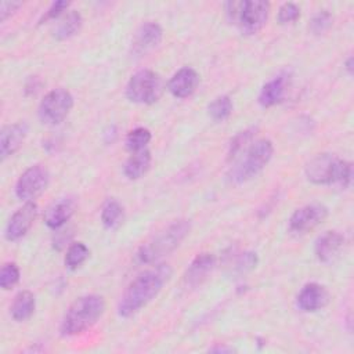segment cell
<instances>
[{
    "label": "cell",
    "instance_id": "9a60e30c",
    "mask_svg": "<svg viewBox=\"0 0 354 354\" xmlns=\"http://www.w3.org/2000/svg\"><path fill=\"white\" fill-rule=\"evenodd\" d=\"M28 136V124L17 122L7 124L0 131V158L1 160L14 155Z\"/></svg>",
    "mask_w": 354,
    "mask_h": 354
},
{
    "label": "cell",
    "instance_id": "2e32d148",
    "mask_svg": "<svg viewBox=\"0 0 354 354\" xmlns=\"http://www.w3.org/2000/svg\"><path fill=\"white\" fill-rule=\"evenodd\" d=\"M198 84L199 73L189 66H184L170 77L167 83V90L176 98H187L195 93Z\"/></svg>",
    "mask_w": 354,
    "mask_h": 354
},
{
    "label": "cell",
    "instance_id": "52a82bcc",
    "mask_svg": "<svg viewBox=\"0 0 354 354\" xmlns=\"http://www.w3.org/2000/svg\"><path fill=\"white\" fill-rule=\"evenodd\" d=\"M163 88L165 84L159 73L152 69H141L129 79L126 97L134 104L149 105L160 98Z\"/></svg>",
    "mask_w": 354,
    "mask_h": 354
},
{
    "label": "cell",
    "instance_id": "277c9868",
    "mask_svg": "<svg viewBox=\"0 0 354 354\" xmlns=\"http://www.w3.org/2000/svg\"><path fill=\"white\" fill-rule=\"evenodd\" d=\"M105 300L100 295H86L76 299L65 311L59 332L62 336H76L90 329L104 314Z\"/></svg>",
    "mask_w": 354,
    "mask_h": 354
},
{
    "label": "cell",
    "instance_id": "7402d4cb",
    "mask_svg": "<svg viewBox=\"0 0 354 354\" xmlns=\"http://www.w3.org/2000/svg\"><path fill=\"white\" fill-rule=\"evenodd\" d=\"M82 25H83L82 14L76 10H71L65 12L57 22V26L54 28V37L57 40H66L75 36L80 30Z\"/></svg>",
    "mask_w": 354,
    "mask_h": 354
},
{
    "label": "cell",
    "instance_id": "e0dca14e",
    "mask_svg": "<svg viewBox=\"0 0 354 354\" xmlns=\"http://www.w3.org/2000/svg\"><path fill=\"white\" fill-rule=\"evenodd\" d=\"M344 246V236L337 231H326L319 235L314 243L315 257L321 263L333 261Z\"/></svg>",
    "mask_w": 354,
    "mask_h": 354
},
{
    "label": "cell",
    "instance_id": "4dcf8cb0",
    "mask_svg": "<svg viewBox=\"0 0 354 354\" xmlns=\"http://www.w3.org/2000/svg\"><path fill=\"white\" fill-rule=\"evenodd\" d=\"M259 263V257L254 252H245L241 253L235 261V271L239 274H245L256 268Z\"/></svg>",
    "mask_w": 354,
    "mask_h": 354
},
{
    "label": "cell",
    "instance_id": "e575fe53",
    "mask_svg": "<svg viewBox=\"0 0 354 354\" xmlns=\"http://www.w3.org/2000/svg\"><path fill=\"white\" fill-rule=\"evenodd\" d=\"M344 69L346 72L351 76L353 75V71H354V59L353 57H348L346 61H344Z\"/></svg>",
    "mask_w": 354,
    "mask_h": 354
},
{
    "label": "cell",
    "instance_id": "5bb4252c",
    "mask_svg": "<svg viewBox=\"0 0 354 354\" xmlns=\"http://www.w3.org/2000/svg\"><path fill=\"white\" fill-rule=\"evenodd\" d=\"M328 301L329 293L326 288L317 282L306 283L296 297V304L299 310L304 313H315L324 308L328 304Z\"/></svg>",
    "mask_w": 354,
    "mask_h": 354
},
{
    "label": "cell",
    "instance_id": "7a4b0ae2",
    "mask_svg": "<svg viewBox=\"0 0 354 354\" xmlns=\"http://www.w3.org/2000/svg\"><path fill=\"white\" fill-rule=\"evenodd\" d=\"M306 178L315 185L336 184L346 189L353 183V165L333 153H318L304 167Z\"/></svg>",
    "mask_w": 354,
    "mask_h": 354
},
{
    "label": "cell",
    "instance_id": "ffe728a7",
    "mask_svg": "<svg viewBox=\"0 0 354 354\" xmlns=\"http://www.w3.org/2000/svg\"><path fill=\"white\" fill-rule=\"evenodd\" d=\"M36 308V299L30 290H21L15 295L11 306L10 314L14 321L24 322L29 319Z\"/></svg>",
    "mask_w": 354,
    "mask_h": 354
},
{
    "label": "cell",
    "instance_id": "603a6c76",
    "mask_svg": "<svg viewBox=\"0 0 354 354\" xmlns=\"http://www.w3.org/2000/svg\"><path fill=\"white\" fill-rule=\"evenodd\" d=\"M123 216H124V210L120 202H118L116 199L105 201L101 209V223L104 224L105 228L113 230L119 227L123 221Z\"/></svg>",
    "mask_w": 354,
    "mask_h": 354
},
{
    "label": "cell",
    "instance_id": "1f68e13d",
    "mask_svg": "<svg viewBox=\"0 0 354 354\" xmlns=\"http://www.w3.org/2000/svg\"><path fill=\"white\" fill-rule=\"evenodd\" d=\"M69 7V1H64V0H59V1H54L47 10L46 12L43 14V17L40 18L39 24H43V22H47L50 19H59L64 12L68 10Z\"/></svg>",
    "mask_w": 354,
    "mask_h": 354
},
{
    "label": "cell",
    "instance_id": "8992f818",
    "mask_svg": "<svg viewBox=\"0 0 354 354\" xmlns=\"http://www.w3.org/2000/svg\"><path fill=\"white\" fill-rule=\"evenodd\" d=\"M225 14L231 24L243 35H256L267 24L270 3L264 0H243L225 3Z\"/></svg>",
    "mask_w": 354,
    "mask_h": 354
},
{
    "label": "cell",
    "instance_id": "3957f363",
    "mask_svg": "<svg viewBox=\"0 0 354 354\" xmlns=\"http://www.w3.org/2000/svg\"><path fill=\"white\" fill-rule=\"evenodd\" d=\"M191 231V221L187 218H178L153 235L149 241L142 243L137 253L136 259L141 264H152L160 260L162 257L171 253L177 249L181 242L187 238Z\"/></svg>",
    "mask_w": 354,
    "mask_h": 354
},
{
    "label": "cell",
    "instance_id": "7c38bea8",
    "mask_svg": "<svg viewBox=\"0 0 354 354\" xmlns=\"http://www.w3.org/2000/svg\"><path fill=\"white\" fill-rule=\"evenodd\" d=\"M77 201L75 196H62L54 201L44 212V224L51 230H58L65 225L75 214Z\"/></svg>",
    "mask_w": 354,
    "mask_h": 354
},
{
    "label": "cell",
    "instance_id": "d6a6232c",
    "mask_svg": "<svg viewBox=\"0 0 354 354\" xmlns=\"http://www.w3.org/2000/svg\"><path fill=\"white\" fill-rule=\"evenodd\" d=\"M22 6V1H15V0H11V1H1L0 4V21L4 22L8 17H11L19 7Z\"/></svg>",
    "mask_w": 354,
    "mask_h": 354
},
{
    "label": "cell",
    "instance_id": "9c48e42d",
    "mask_svg": "<svg viewBox=\"0 0 354 354\" xmlns=\"http://www.w3.org/2000/svg\"><path fill=\"white\" fill-rule=\"evenodd\" d=\"M50 183V173L43 165L29 166L15 183V195L24 202H33L44 192Z\"/></svg>",
    "mask_w": 354,
    "mask_h": 354
},
{
    "label": "cell",
    "instance_id": "5b68a950",
    "mask_svg": "<svg viewBox=\"0 0 354 354\" xmlns=\"http://www.w3.org/2000/svg\"><path fill=\"white\" fill-rule=\"evenodd\" d=\"M274 145L268 138L253 141L246 151L239 155L238 162L231 167L228 178L234 184H243L256 177L271 160Z\"/></svg>",
    "mask_w": 354,
    "mask_h": 354
},
{
    "label": "cell",
    "instance_id": "d6986e66",
    "mask_svg": "<svg viewBox=\"0 0 354 354\" xmlns=\"http://www.w3.org/2000/svg\"><path fill=\"white\" fill-rule=\"evenodd\" d=\"M288 87V76L286 75H278L268 80L259 93V104L263 108H270L277 104H279L286 93Z\"/></svg>",
    "mask_w": 354,
    "mask_h": 354
},
{
    "label": "cell",
    "instance_id": "cb8c5ba5",
    "mask_svg": "<svg viewBox=\"0 0 354 354\" xmlns=\"http://www.w3.org/2000/svg\"><path fill=\"white\" fill-rule=\"evenodd\" d=\"M88 254L90 250L83 242H73L65 253L64 264L68 270H77L88 259Z\"/></svg>",
    "mask_w": 354,
    "mask_h": 354
},
{
    "label": "cell",
    "instance_id": "ac0fdd59",
    "mask_svg": "<svg viewBox=\"0 0 354 354\" xmlns=\"http://www.w3.org/2000/svg\"><path fill=\"white\" fill-rule=\"evenodd\" d=\"M162 37H163V30L160 25L152 21H148L137 29L133 40V50L137 54L147 53L155 48L162 41Z\"/></svg>",
    "mask_w": 354,
    "mask_h": 354
},
{
    "label": "cell",
    "instance_id": "484cf974",
    "mask_svg": "<svg viewBox=\"0 0 354 354\" xmlns=\"http://www.w3.org/2000/svg\"><path fill=\"white\" fill-rule=\"evenodd\" d=\"M256 127H249L243 131H239L230 142L228 145V159H235L239 155H242L246 148L253 142L254 134H256Z\"/></svg>",
    "mask_w": 354,
    "mask_h": 354
},
{
    "label": "cell",
    "instance_id": "8fae6325",
    "mask_svg": "<svg viewBox=\"0 0 354 354\" xmlns=\"http://www.w3.org/2000/svg\"><path fill=\"white\" fill-rule=\"evenodd\" d=\"M37 216V205L35 202H25L22 207L15 210V213L10 217L4 236L10 242H15L24 238L28 231L32 228Z\"/></svg>",
    "mask_w": 354,
    "mask_h": 354
},
{
    "label": "cell",
    "instance_id": "836d02e7",
    "mask_svg": "<svg viewBox=\"0 0 354 354\" xmlns=\"http://www.w3.org/2000/svg\"><path fill=\"white\" fill-rule=\"evenodd\" d=\"M209 351H212V353H232V351H235V348L231 346H227V344H214L213 347L209 348Z\"/></svg>",
    "mask_w": 354,
    "mask_h": 354
},
{
    "label": "cell",
    "instance_id": "ba28073f",
    "mask_svg": "<svg viewBox=\"0 0 354 354\" xmlns=\"http://www.w3.org/2000/svg\"><path fill=\"white\" fill-rule=\"evenodd\" d=\"M73 108V97L66 88L50 90L40 101L37 108L39 119L43 124L57 126L65 120Z\"/></svg>",
    "mask_w": 354,
    "mask_h": 354
},
{
    "label": "cell",
    "instance_id": "4316f807",
    "mask_svg": "<svg viewBox=\"0 0 354 354\" xmlns=\"http://www.w3.org/2000/svg\"><path fill=\"white\" fill-rule=\"evenodd\" d=\"M151 138H152V134L147 127H136L131 131H129V134L126 136L124 144L127 151L133 153V152L147 149V145L149 144Z\"/></svg>",
    "mask_w": 354,
    "mask_h": 354
},
{
    "label": "cell",
    "instance_id": "4fadbf2b",
    "mask_svg": "<svg viewBox=\"0 0 354 354\" xmlns=\"http://www.w3.org/2000/svg\"><path fill=\"white\" fill-rule=\"evenodd\" d=\"M216 267V256L213 253H201L189 263L184 274V283L188 288L201 286Z\"/></svg>",
    "mask_w": 354,
    "mask_h": 354
},
{
    "label": "cell",
    "instance_id": "6da1fadb",
    "mask_svg": "<svg viewBox=\"0 0 354 354\" xmlns=\"http://www.w3.org/2000/svg\"><path fill=\"white\" fill-rule=\"evenodd\" d=\"M170 275L171 270L167 264H159L141 272L123 292L118 303V314L123 318H129L138 313L158 296Z\"/></svg>",
    "mask_w": 354,
    "mask_h": 354
},
{
    "label": "cell",
    "instance_id": "d4e9b609",
    "mask_svg": "<svg viewBox=\"0 0 354 354\" xmlns=\"http://www.w3.org/2000/svg\"><path fill=\"white\" fill-rule=\"evenodd\" d=\"M234 105L228 95H218L207 105V113L214 122H224L232 113Z\"/></svg>",
    "mask_w": 354,
    "mask_h": 354
},
{
    "label": "cell",
    "instance_id": "f1b7e54d",
    "mask_svg": "<svg viewBox=\"0 0 354 354\" xmlns=\"http://www.w3.org/2000/svg\"><path fill=\"white\" fill-rule=\"evenodd\" d=\"M332 22H333L332 14L329 11H326V10H321L317 14L313 15L308 28H310L311 33L322 35V33H325L332 26Z\"/></svg>",
    "mask_w": 354,
    "mask_h": 354
},
{
    "label": "cell",
    "instance_id": "f546056e",
    "mask_svg": "<svg viewBox=\"0 0 354 354\" xmlns=\"http://www.w3.org/2000/svg\"><path fill=\"white\" fill-rule=\"evenodd\" d=\"M300 18V7L295 3H283L279 8H278V14H277V21L281 25H288V24H293Z\"/></svg>",
    "mask_w": 354,
    "mask_h": 354
},
{
    "label": "cell",
    "instance_id": "44dd1931",
    "mask_svg": "<svg viewBox=\"0 0 354 354\" xmlns=\"http://www.w3.org/2000/svg\"><path fill=\"white\" fill-rule=\"evenodd\" d=\"M151 160H152V156L149 149L133 152L123 163V174L129 180L141 178L148 171L151 166Z\"/></svg>",
    "mask_w": 354,
    "mask_h": 354
},
{
    "label": "cell",
    "instance_id": "30bf717a",
    "mask_svg": "<svg viewBox=\"0 0 354 354\" xmlns=\"http://www.w3.org/2000/svg\"><path fill=\"white\" fill-rule=\"evenodd\" d=\"M328 217V207L321 203H310L296 209L288 221V228L295 235L313 231Z\"/></svg>",
    "mask_w": 354,
    "mask_h": 354
},
{
    "label": "cell",
    "instance_id": "83f0119b",
    "mask_svg": "<svg viewBox=\"0 0 354 354\" xmlns=\"http://www.w3.org/2000/svg\"><path fill=\"white\" fill-rule=\"evenodd\" d=\"M21 278V271L15 263H4L0 270V288L3 290H10L14 288Z\"/></svg>",
    "mask_w": 354,
    "mask_h": 354
}]
</instances>
